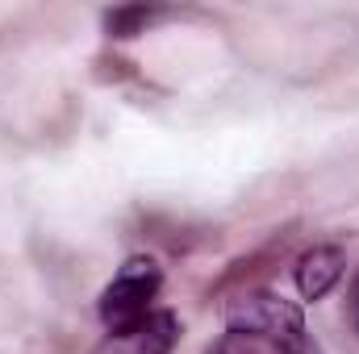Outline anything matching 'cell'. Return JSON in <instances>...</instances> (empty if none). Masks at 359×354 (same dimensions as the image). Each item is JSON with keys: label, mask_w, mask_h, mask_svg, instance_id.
Returning a JSON list of instances; mask_svg holds the SVG:
<instances>
[{"label": "cell", "mask_w": 359, "mask_h": 354, "mask_svg": "<svg viewBox=\"0 0 359 354\" xmlns=\"http://www.w3.org/2000/svg\"><path fill=\"white\" fill-rule=\"evenodd\" d=\"M209 354H251V342L238 338V334H226L217 346H209Z\"/></svg>", "instance_id": "obj_6"}, {"label": "cell", "mask_w": 359, "mask_h": 354, "mask_svg": "<svg viewBox=\"0 0 359 354\" xmlns=\"http://www.w3.org/2000/svg\"><path fill=\"white\" fill-rule=\"evenodd\" d=\"M159 283H163V271H159L155 259H142V255L130 259V263L109 279V288L100 292L96 313H100L104 330L117 334V330L138 325V321L151 313V300L159 296Z\"/></svg>", "instance_id": "obj_2"}, {"label": "cell", "mask_w": 359, "mask_h": 354, "mask_svg": "<svg viewBox=\"0 0 359 354\" xmlns=\"http://www.w3.org/2000/svg\"><path fill=\"white\" fill-rule=\"evenodd\" d=\"M343 271H347V255L339 246H313L297 259V292L305 300H322L334 292Z\"/></svg>", "instance_id": "obj_4"}, {"label": "cell", "mask_w": 359, "mask_h": 354, "mask_svg": "<svg viewBox=\"0 0 359 354\" xmlns=\"http://www.w3.org/2000/svg\"><path fill=\"white\" fill-rule=\"evenodd\" d=\"M176 342H180L176 313L159 309V313H147L138 325L109 334V338L96 346V354H172Z\"/></svg>", "instance_id": "obj_3"}, {"label": "cell", "mask_w": 359, "mask_h": 354, "mask_svg": "<svg viewBox=\"0 0 359 354\" xmlns=\"http://www.w3.org/2000/svg\"><path fill=\"white\" fill-rule=\"evenodd\" d=\"M159 17H163V8L126 4V8H113V13H104V29H109V38L126 42V38H138V34H147V29L159 21Z\"/></svg>", "instance_id": "obj_5"}, {"label": "cell", "mask_w": 359, "mask_h": 354, "mask_svg": "<svg viewBox=\"0 0 359 354\" xmlns=\"http://www.w3.org/2000/svg\"><path fill=\"white\" fill-rule=\"evenodd\" d=\"M226 330L247 342H268L276 354H322L305 313L276 292H243L226 304Z\"/></svg>", "instance_id": "obj_1"}]
</instances>
